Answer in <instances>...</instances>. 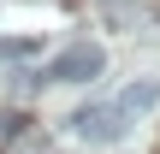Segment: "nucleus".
<instances>
[{
    "mask_svg": "<svg viewBox=\"0 0 160 154\" xmlns=\"http://www.w3.org/2000/svg\"><path fill=\"white\" fill-rule=\"evenodd\" d=\"M71 131H77L83 142H95V148H113V142H125V131H131V113H125L119 101H95V107L71 113Z\"/></svg>",
    "mask_w": 160,
    "mask_h": 154,
    "instance_id": "obj_1",
    "label": "nucleus"
},
{
    "mask_svg": "<svg viewBox=\"0 0 160 154\" xmlns=\"http://www.w3.org/2000/svg\"><path fill=\"white\" fill-rule=\"evenodd\" d=\"M107 71V53L95 47V42H71V47H59L53 59H48V83H89V77H101Z\"/></svg>",
    "mask_w": 160,
    "mask_h": 154,
    "instance_id": "obj_2",
    "label": "nucleus"
},
{
    "mask_svg": "<svg viewBox=\"0 0 160 154\" xmlns=\"http://www.w3.org/2000/svg\"><path fill=\"white\" fill-rule=\"evenodd\" d=\"M119 107H125L131 119H137V113H154V107H160V83H154V77H137V83L119 95Z\"/></svg>",
    "mask_w": 160,
    "mask_h": 154,
    "instance_id": "obj_3",
    "label": "nucleus"
},
{
    "mask_svg": "<svg viewBox=\"0 0 160 154\" xmlns=\"http://www.w3.org/2000/svg\"><path fill=\"white\" fill-rule=\"evenodd\" d=\"M101 24H137V6H125V0H107V6H101Z\"/></svg>",
    "mask_w": 160,
    "mask_h": 154,
    "instance_id": "obj_4",
    "label": "nucleus"
},
{
    "mask_svg": "<svg viewBox=\"0 0 160 154\" xmlns=\"http://www.w3.org/2000/svg\"><path fill=\"white\" fill-rule=\"evenodd\" d=\"M18 137H24V113H12V107H6V113H0V148H6V142H18Z\"/></svg>",
    "mask_w": 160,
    "mask_h": 154,
    "instance_id": "obj_5",
    "label": "nucleus"
},
{
    "mask_svg": "<svg viewBox=\"0 0 160 154\" xmlns=\"http://www.w3.org/2000/svg\"><path fill=\"white\" fill-rule=\"evenodd\" d=\"M36 53V42H24V36H12V42H0V59H30Z\"/></svg>",
    "mask_w": 160,
    "mask_h": 154,
    "instance_id": "obj_6",
    "label": "nucleus"
}]
</instances>
